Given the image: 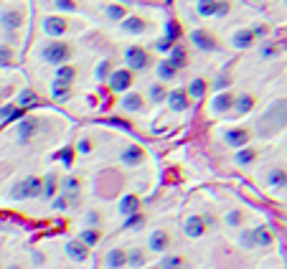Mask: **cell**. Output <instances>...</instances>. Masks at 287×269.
<instances>
[{
    "label": "cell",
    "instance_id": "60d3db41",
    "mask_svg": "<svg viewBox=\"0 0 287 269\" xmlns=\"http://www.w3.org/2000/svg\"><path fill=\"white\" fill-rule=\"evenodd\" d=\"M11 61H13V49L0 46V66H11Z\"/></svg>",
    "mask_w": 287,
    "mask_h": 269
},
{
    "label": "cell",
    "instance_id": "f1b7e54d",
    "mask_svg": "<svg viewBox=\"0 0 287 269\" xmlns=\"http://www.w3.org/2000/svg\"><path fill=\"white\" fill-rule=\"evenodd\" d=\"M186 94L193 97V99H203V94H206V82H203V79H193V82L188 84Z\"/></svg>",
    "mask_w": 287,
    "mask_h": 269
},
{
    "label": "cell",
    "instance_id": "83f0119b",
    "mask_svg": "<svg viewBox=\"0 0 287 269\" xmlns=\"http://www.w3.org/2000/svg\"><path fill=\"white\" fill-rule=\"evenodd\" d=\"M74 76H77V69H74V66H66V64H59V66H56V79H59V82L71 84Z\"/></svg>",
    "mask_w": 287,
    "mask_h": 269
},
{
    "label": "cell",
    "instance_id": "4dcf8cb0",
    "mask_svg": "<svg viewBox=\"0 0 287 269\" xmlns=\"http://www.w3.org/2000/svg\"><path fill=\"white\" fill-rule=\"evenodd\" d=\"M99 236H102L99 228H92V226H89V228H84V231L79 234V241L87 244V246H94V244H99Z\"/></svg>",
    "mask_w": 287,
    "mask_h": 269
},
{
    "label": "cell",
    "instance_id": "f6af8a7d",
    "mask_svg": "<svg viewBox=\"0 0 287 269\" xmlns=\"http://www.w3.org/2000/svg\"><path fill=\"white\" fill-rule=\"evenodd\" d=\"M77 150H79L82 155H89V152H92V140H89V137H82L79 145H77Z\"/></svg>",
    "mask_w": 287,
    "mask_h": 269
},
{
    "label": "cell",
    "instance_id": "ffe728a7",
    "mask_svg": "<svg viewBox=\"0 0 287 269\" xmlns=\"http://www.w3.org/2000/svg\"><path fill=\"white\" fill-rule=\"evenodd\" d=\"M44 31L49 36H64L66 33V23L61 18H56V16H49V18H44Z\"/></svg>",
    "mask_w": 287,
    "mask_h": 269
},
{
    "label": "cell",
    "instance_id": "7c38bea8",
    "mask_svg": "<svg viewBox=\"0 0 287 269\" xmlns=\"http://www.w3.org/2000/svg\"><path fill=\"white\" fill-rule=\"evenodd\" d=\"M168 244H170V236H168V231H163V228H155L153 234H150V239H148V249L150 251H165L168 249Z\"/></svg>",
    "mask_w": 287,
    "mask_h": 269
},
{
    "label": "cell",
    "instance_id": "ee69618b",
    "mask_svg": "<svg viewBox=\"0 0 287 269\" xmlns=\"http://www.w3.org/2000/svg\"><path fill=\"white\" fill-rule=\"evenodd\" d=\"M56 8H59V11H66V13H74V11H77L74 0H56Z\"/></svg>",
    "mask_w": 287,
    "mask_h": 269
},
{
    "label": "cell",
    "instance_id": "836d02e7",
    "mask_svg": "<svg viewBox=\"0 0 287 269\" xmlns=\"http://www.w3.org/2000/svg\"><path fill=\"white\" fill-rule=\"evenodd\" d=\"M148 97H150V102L160 104V102L165 99V87H163V84H153V87H150V92H148Z\"/></svg>",
    "mask_w": 287,
    "mask_h": 269
},
{
    "label": "cell",
    "instance_id": "30bf717a",
    "mask_svg": "<svg viewBox=\"0 0 287 269\" xmlns=\"http://www.w3.org/2000/svg\"><path fill=\"white\" fill-rule=\"evenodd\" d=\"M89 246L87 244H82L79 239H71V241H66V246H64V251H66V256L71 259V261H87V251Z\"/></svg>",
    "mask_w": 287,
    "mask_h": 269
},
{
    "label": "cell",
    "instance_id": "5bb4252c",
    "mask_svg": "<svg viewBox=\"0 0 287 269\" xmlns=\"http://www.w3.org/2000/svg\"><path fill=\"white\" fill-rule=\"evenodd\" d=\"M117 211H120V216H132V213H137V211H140V198H137L135 193L122 196L120 203H117Z\"/></svg>",
    "mask_w": 287,
    "mask_h": 269
},
{
    "label": "cell",
    "instance_id": "d590c367",
    "mask_svg": "<svg viewBox=\"0 0 287 269\" xmlns=\"http://www.w3.org/2000/svg\"><path fill=\"white\" fill-rule=\"evenodd\" d=\"M173 54H170V61H173V66L175 69H183V64H186V51L181 49V46H175V49H170Z\"/></svg>",
    "mask_w": 287,
    "mask_h": 269
},
{
    "label": "cell",
    "instance_id": "2e32d148",
    "mask_svg": "<svg viewBox=\"0 0 287 269\" xmlns=\"http://www.w3.org/2000/svg\"><path fill=\"white\" fill-rule=\"evenodd\" d=\"M104 261H107V266H110V269L127 266V249H120V246L110 249V251H107V256H104Z\"/></svg>",
    "mask_w": 287,
    "mask_h": 269
},
{
    "label": "cell",
    "instance_id": "603a6c76",
    "mask_svg": "<svg viewBox=\"0 0 287 269\" xmlns=\"http://www.w3.org/2000/svg\"><path fill=\"white\" fill-rule=\"evenodd\" d=\"M155 71H158V79H160V82H170V79H175V74H178V69L173 66V61H170V59L160 61Z\"/></svg>",
    "mask_w": 287,
    "mask_h": 269
},
{
    "label": "cell",
    "instance_id": "d6a6232c",
    "mask_svg": "<svg viewBox=\"0 0 287 269\" xmlns=\"http://www.w3.org/2000/svg\"><path fill=\"white\" fill-rule=\"evenodd\" d=\"M56 160H59L64 168H71V163H74V147H61V150L56 152Z\"/></svg>",
    "mask_w": 287,
    "mask_h": 269
},
{
    "label": "cell",
    "instance_id": "9a60e30c",
    "mask_svg": "<svg viewBox=\"0 0 287 269\" xmlns=\"http://www.w3.org/2000/svg\"><path fill=\"white\" fill-rule=\"evenodd\" d=\"M165 99H168V107H170L173 112H186V109H188V94H186L183 89H175V92L165 94Z\"/></svg>",
    "mask_w": 287,
    "mask_h": 269
},
{
    "label": "cell",
    "instance_id": "4316f807",
    "mask_svg": "<svg viewBox=\"0 0 287 269\" xmlns=\"http://www.w3.org/2000/svg\"><path fill=\"white\" fill-rule=\"evenodd\" d=\"M56 190H59V188H56V175L49 173V175L41 180V196H44V198H54Z\"/></svg>",
    "mask_w": 287,
    "mask_h": 269
},
{
    "label": "cell",
    "instance_id": "3957f363",
    "mask_svg": "<svg viewBox=\"0 0 287 269\" xmlns=\"http://www.w3.org/2000/svg\"><path fill=\"white\" fill-rule=\"evenodd\" d=\"M41 196V180L39 178H26L11 190V201H26V198H39Z\"/></svg>",
    "mask_w": 287,
    "mask_h": 269
},
{
    "label": "cell",
    "instance_id": "db71d44e",
    "mask_svg": "<svg viewBox=\"0 0 287 269\" xmlns=\"http://www.w3.org/2000/svg\"><path fill=\"white\" fill-rule=\"evenodd\" d=\"M165 3H173V0H165Z\"/></svg>",
    "mask_w": 287,
    "mask_h": 269
},
{
    "label": "cell",
    "instance_id": "681fc988",
    "mask_svg": "<svg viewBox=\"0 0 287 269\" xmlns=\"http://www.w3.org/2000/svg\"><path fill=\"white\" fill-rule=\"evenodd\" d=\"M54 208H56V211H64V208H66V198H64V196H59V198L54 196Z\"/></svg>",
    "mask_w": 287,
    "mask_h": 269
},
{
    "label": "cell",
    "instance_id": "4fadbf2b",
    "mask_svg": "<svg viewBox=\"0 0 287 269\" xmlns=\"http://www.w3.org/2000/svg\"><path fill=\"white\" fill-rule=\"evenodd\" d=\"M224 140H226V145H231V147H241V145L249 142V132H246L244 127H231V130L224 132Z\"/></svg>",
    "mask_w": 287,
    "mask_h": 269
},
{
    "label": "cell",
    "instance_id": "e0dca14e",
    "mask_svg": "<svg viewBox=\"0 0 287 269\" xmlns=\"http://www.w3.org/2000/svg\"><path fill=\"white\" fill-rule=\"evenodd\" d=\"M142 104H145V99H142L140 92H130V94H125V97L120 99V107H122L125 112H140Z\"/></svg>",
    "mask_w": 287,
    "mask_h": 269
},
{
    "label": "cell",
    "instance_id": "484cf974",
    "mask_svg": "<svg viewBox=\"0 0 287 269\" xmlns=\"http://www.w3.org/2000/svg\"><path fill=\"white\" fill-rule=\"evenodd\" d=\"M231 107H236V112H239V114H246V112H252V107H254V97L244 92V94H239V97L234 99V104H231Z\"/></svg>",
    "mask_w": 287,
    "mask_h": 269
},
{
    "label": "cell",
    "instance_id": "7a4b0ae2",
    "mask_svg": "<svg viewBox=\"0 0 287 269\" xmlns=\"http://www.w3.org/2000/svg\"><path fill=\"white\" fill-rule=\"evenodd\" d=\"M274 241L272 231L267 226H254V228H246L241 236H239V244L241 249H257V246H269Z\"/></svg>",
    "mask_w": 287,
    "mask_h": 269
},
{
    "label": "cell",
    "instance_id": "ab89813d",
    "mask_svg": "<svg viewBox=\"0 0 287 269\" xmlns=\"http://www.w3.org/2000/svg\"><path fill=\"white\" fill-rule=\"evenodd\" d=\"M178 36H181V26H178L175 21H168V23H165V39L175 41Z\"/></svg>",
    "mask_w": 287,
    "mask_h": 269
},
{
    "label": "cell",
    "instance_id": "c3c4849f",
    "mask_svg": "<svg viewBox=\"0 0 287 269\" xmlns=\"http://www.w3.org/2000/svg\"><path fill=\"white\" fill-rule=\"evenodd\" d=\"M252 33H254V39H257V36H267V33H269V28H267L264 23H257V26L252 28Z\"/></svg>",
    "mask_w": 287,
    "mask_h": 269
},
{
    "label": "cell",
    "instance_id": "5b68a950",
    "mask_svg": "<svg viewBox=\"0 0 287 269\" xmlns=\"http://www.w3.org/2000/svg\"><path fill=\"white\" fill-rule=\"evenodd\" d=\"M107 84H110V89L112 92H127L130 87H132V71L130 69H115V71H110V76L104 79Z\"/></svg>",
    "mask_w": 287,
    "mask_h": 269
},
{
    "label": "cell",
    "instance_id": "6da1fadb",
    "mask_svg": "<svg viewBox=\"0 0 287 269\" xmlns=\"http://www.w3.org/2000/svg\"><path fill=\"white\" fill-rule=\"evenodd\" d=\"M46 64H54V66H59V64H66L71 56H74V49H71V44H61V41H51V44H44V49H41V54H39Z\"/></svg>",
    "mask_w": 287,
    "mask_h": 269
},
{
    "label": "cell",
    "instance_id": "9c48e42d",
    "mask_svg": "<svg viewBox=\"0 0 287 269\" xmlns=\"http://www.w3.org/2000/svg\"><path fill=\"white\" fill-rule=\"evenodd\" d=\"M183 234H186L188 239L203 236V234H206V218H201V216H188L186 223H183Z\"/></svg>",
    "mask_w": 287,
    "mask_h": 269
},
{
    "label": "cell",
    "instance_id": "cb8c5ba5",
    "mask_svg": "<svg viewBox=\"0 0 287 269\" xmlns=\"http://www.w3.org/2000/svg\"><path fill=\"white\" fill-rule=\"evenodd\" d=\"M267 180H269V185H272L274 190H284V185H287V175H284L282 168H272L269 175H267Z\"/></svg>",
    "mask_w": 287,
    "mask_h": 269
},
{
    "label": "cell",
    "instance_id": "ac0fdd59",
    "mask_svg": "<svg viewBox=\"0 0 287 269\" xmlns=\"http://www.w3.org/2000/svg\"><path fill=\"white\" fill-rule=\"evenodd\" d=\"M231 104H234V97H231L229 92H221V89H219V94H216V97H213V102H211V112H213V114L229 112V109H231Z\"/></svg>",
    "mask_w": 287,
    "mask_h": 269
},
{
    "label": "cell",
    "instance_id": "52a82bcc",
    "mask_svg": "<svg viewBox=\"0 0 287 269\" xmlns=\"http://www.w3.org/2000/svg\"><path fill=\"white\" fill-rule=\"evenodd\" d=\"M191 44H193L196 49H201V51H216V49H219L216 39H213L208 31H193V33H191Z\"/></svg>",
    "mask_w": 287,
    "mask_h": 269
},
{
    "label": "cell",
    "instance_id": "816d5d0a",
    "mask_svg": "<svg viewBox=\"0 0 287 269\" xmlns=\"http://www.w3.org/2000/svg\"><path fill=\"white\" fill-rule=\"evenodd\" d=\"M274 54H277V49H264V51H262L264 59H269V56H274Z\"/></svg>",
    "mask_w": 287,
    "mask_h": 269
},
{
    "label": "cell",
    "instance_id": "8fae6325",
    "mask_svg": "<svg viewBox=\"0 0 287 269\" xmlns=\"http://www.w3.org/2000/svg\"><path fill=\"white\" fill-rule=\"evenodd\" d=\"M39 132V122L36 120H23V122H18V145H28L31 142V137Z\"/></svg>",
    "mask_w": 287,
    "mask_h": 269
},
{
    "label": "cell",
    "instance_id": "7402d4cb",
    "mask_svg": "<svg viewBox=\"0 0 287 269\" xmlns=\"http://www.w3.org/2000/svg\"><path fill=\"white\" fill-rule=\"evenodd\" d=\"M231 44H234V49H249V46H254V33H252V28L236 31L234 39H231Z\"/></svg>",
    "mask_w": 287,
    "mask_h": 269
},
{
    "label": "cell",
    "instance_id": "b9f144b4",
    "mask_svg": "<svg viewBox=\"0 0 287 269\" xmlns=\"http://www.w3.org/2000/svg\"><path fill=\"white\" fill-rule=\"evenodd\" d=\"M155 49H158V51H160V54H168V51H170V49H173V41H170V39H165V36H163V39H158V44H155Z\"/></svg>",
    "mask_w": 287,
    "mask_h": 269
},
{
    "label": "cell",
    "instance_id": "7dc6e473",
    "mask_svg": "<svg viewBox=\"0 0 287 269\" xmlns=\"http://www.w3.org/2000/svg\"><path fill=\"white\" fill-rule=\"evenodd\" d=\"M79 188H82L79 178H66L64 180V190H79Z\"/></svg>",
    "mask_w": 287,
    "mask_h": 269
},
{
    "label": "cell",
    "instance_id": "7bdbcfd3",
    "mask_svg": "<svg viewBox=\"0 0 287 269\" xmlns=\"http://www.w3.org/2000/svg\"><path fill=\"white\" fill-rule=\"evenodd\" d=\"M160 264H163V266H183L186 259H183V256H165Z\"/></svg>",
    "mask_w": 287,
    "mask_h": 269
},
{
    "label": "cell",
    "instance_id": "1f68e13d",
    "mask_svg": "<svg viewBox=\"0 0 287 269\" xmlns=\"http://www.w3.org/2000/svg\"><path fill=\"white\" fill-rule=\"evenodd\" d=\"M196 13L198 16H213L216 13V0H198Z\"/></svg>",
    "mask_w": 287,
    "mask_h": 269
},
{
    "label": "cell",
    "instance_id": "e575fe53",
    "mask_svg": "<svg viewBox=\"0 0 287 269\" xmlns=\"http://www.w3.org/2000/svg\"><path fill=\"white\" fill-rule=\"evenodd\" d=\"M125 16H127L125 6H107V18L110 21H122Z\"/></svg>",
    "mask_w": 287,
    "mask_h": 269
},
{
    "label": "cell",
    "instance_id": "8992f818",
    "mask_svg": "<svg viewBox=\"0 0 287 269\" xmlns=\"http://www.w3.org/2000/svg\"><path fill=\"white\" fill-rule=\"evenodd\" d=\"M23 26V13L18 11V8H11V11H3L0 13V28L3 31H18Z\"/></svg>",
    "mask_w": 287,
    "mask_h": 269
},
{
    "label": "cell",
    "instance_id": "ba28073f",
    "mask_svg": "<svg viewBox=\"0 0 287 269\" xmlns=\"http://www.w3.org/2000/svg\"><path fill=\"white\" fill-rule=\"evenodd\" d=\"M142 160H145V152H142L140 145H130V147H125V150L120 152V163L127 165V168H135V165H140Z\"/></svg>",
    "mask_w": 287,
    "mask_h": 269
},
{
    "label": "cell",
    "instance_id": "f35d334b",
    "mask_svg": "<svg viewBox=\"0 0 287 269\" xmlns=\"http://www.w3.org/2000/svg\"><path fill=\"white\" fill-rule=\"evenodd\" d=\"M241 221H244V213H241V211H236V208H234V211H229V213H226V223H229L231 228L241 226Z\"/></svg>",
    "mask_w": 287,
    "mask_h": 269
},
{
    "label": "cell",
    "instance_id": "f907efd6",
    "mask_svg": "<svg viewBox=\"0 0 287 269\" xmlns=\"http://www.w3.org/2000/svg\"><path fill=\"white\" fill-rule=\"evenodd\" d=\"M87 223H99V213L89 211V213H87Z\"/></svg>",
    "mask_w": 287,
    "mask_h": 269
},
{
    "label": "cell",
    "instance_id": "8d00e7d4",
    "mask_svg": "<svg viewBox=\"0 0 287 269\" xmlns=\"http://www.w3.org/2000/svg\"><path fill=\"white\" fill-rule=\"evenodd\" d=\"M127 264H130V266H142V264H145L142 251H140V249H130V251H127Z\"/></svg>",
    "mask_w": 287,
    "mask_h": 269
},
{
    "label": "cell",
    "instance_id": "d4e9b609",
    "mask_svg": "<svg viewBox=\"0 0 287 269\" xmlns=\"http://www.w3.org/2000/svg\"><path fill=\"white\" fill-rule=\"evenodd\" d=\"M18 107H23V109H28V107H36L39 104V94L33 92V89H21L18 92V102H16Z\"/></svg>",
    "mask_w": 287,
    "mask_h": 269
},
{
    "label": "cell",
    "instance_id": "74e56055",
    "mask_svg": "<svg viewBox=\"0 0 287 269\" xmlns=\"http://www.w3.org/2000/svg\"><path fill=\"white\" fill-rule=\"evenodd\" d=\"M110 71H112V69H110V61H99L97 69H94V79H97V82H104V79L110 76Z\"/></svg>",
    "mask_w": 287,
    "mask_h": 269
},
{
    "label": "cell",
    "instance_id": "f5cc1de1",
    "mask_svg": "<svg viewBox=\"0 0 287 269\" xmlns=\"http://www.w3.org/2000/svg\"><path fill=\"white\" fill-rule=\"evenodd\" d=\"M226 82H229V76H224V79H221V76H219V79H216V89H221V87H224V84H226Z\"/></svg>",
    "mask_w": 287,
    "mask_h": 269
},
{
    "label": "cell",
    "instance_id": "bcb514c9",
    "mask_svg": "<svg viewBox=\"0 0 287 269\" xmlns=\"http://www.w3.org/2000/svg\"><path fill=\"white\" fill-rule=\"evenodd\" d=\"M213 16H219V18L229 16V3H224V0H216V13H213Z\"/></svg>",
    "mask_w": 287,
    "mask_h": 269
},
{
    "label": "cell",
    "instance_id": "44dd1931",
    "mask_svg": "<svg viewBox=\"0 0 287 269\" xmlns=\"http://www.w3.org/2000/svg\"><path fill=\"white\" fill-rule=\"evenodd\" d=\"M254 160H257V150H252V147H246V145L236 147V155H234V163H236V165L246 168V165H252Z\"/></svg>",
    "mask_w": 287,
    "mask_h": 269
},
{
    "label": "cell",
    "instance_id": "f546056e",
    "mask_svg": "<svg viewBox=\"0 0 287 269\" xmlns=\"http://www.w3.org/2000/svg\"><path fill=\"white\" fill-rule=\"evenodd\" d=\"M69 94H71V89H69V84H64V82H54L51 84V97L54 99H59V102H64V99H69Z\"/></svg>",
    "mask_w": 287,
    "mask_h": 269
},
{
    "label": "cell",
    "instance_id": "d6986e66",
    "mask_svg": "<svg viewBox=\"0 0 287 269\" xmlns=\"http://www.w3.org/2000/svg\"><path fill=\"white\" fill-rule=\"evenodd\" d=\"M122 31L130 33V36H140L145 31V21L137 18V16H125L122 18Z\"/></svg>",
    "mask_w": 287,
    "mask_h": 269
},
{
    "label": "cell",
    "instance_id": "277c9868",
    "mask_svg": "<svg viewBox=\"0 0 287 269\" xmlns=\"http://www.w3.org/2000/svg\"><path fill=\"white\" fill-rule=\"evenodd\" d=\"M125 64L130 66V71H142V69L150 66V56H148V51H142L140 46H130V49L125 51Z\"/></svg>",
    "mask_w": 287,
    "mask_h": 269
}]
</instances>
